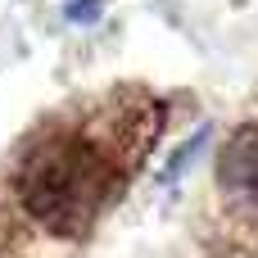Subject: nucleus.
Masks as SVG:
<instances>
[{"label": "nucleus", "instance_id": "f03ea898", "mask_svg": "<svg viewBox=\"0 0 258 258\" xmlns=\"http://www.w3.org/2000/svg\"><path fill=\"white\" fill-rule=\"evenodd\" d=\"M218 186L236 204H258V127L245 122L227 136L218 154Z\"/></svg>", "mask_w": 258, "mask_h": 258}, {"label": "nucleus", "instance_id": "f257e3e1", "mask_svg": "<svg viewBox=\"0 0 258 258\" xmlns=\"http://www.w3.org/2000/svg\"><path fill=\"white\" fill-rule=\"evenodd\" d=\"M118 168V154L91 132H54L23 154L14 172V195L50 236L77 240L122 186Z\"/></svg>", "mask_w": 258, "mask_h": 258}, {"label": "nucleus", "instance_id": "7ed1b4c3", "mask_svg": "<svg viewBox=\"0 0 258 258\" xmlns=\"http://www.w3.org/2000/svg\"><path fill=\"white\" fill-rule=\"evenodd\" d=\"M63 14H68V23H82V27H86V23H95V18L104 14V0H68Z\"/></svg>", "mask_w": 258, "mask_h": 258}, {"label": "nucleus", "instance_id": "20e7f679", "mask_svg": "<svg viewBox=\"0 0 258 258\" xmlns=\"http://www.w3.org/2000/svg\"><path fill=\"white\" fill-rule=\"evenodd\" d=\"M204 141H209V132H195V136H190V141H186V145L168 159V177H177V172L186 168V159H195V154H200V145H204Z\"/></svg>", "mask_w": 258, "mask_h": 258}]
</instances>
